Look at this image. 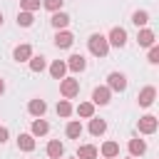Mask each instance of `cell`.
<instances>
[{
	"label": "cell",
	"mask_w": 159,
	"mask_h": 159,
	"mask_svg": "<svg viewBox=\"0 0 159 159\" xmlns=\"http://www.w3.org/2000/svg\"><path fill=\"white\" fill-rule=\"evenodd\" d=\"M87 47H89V52H92L94 57H107V52H109V42H107V37H104V35H99V32L89 35Z\"/></svg>",
	"instance_id": "1"
},
{
	"label": "cell",
	"mask_w": 159,
	"mask_h": 159,
	"mask_svg": "<svg viewBox=\"0 0 159 159\" xmlns=\"http://www.w3.org/2000/svg\"><path fill=\"white\" fill-rule=\"evenodd\" d=\"M60 92H62L65 99H72V97L80 94V82H77L75 77H62V80H60Z\"/></svg>",
	"instance_id": "2"
},
{
	"label": "cell",
	"mask_w": 159,
	"mask_h": 159,
	"mask_svg": "<svg viewBox=\"0 0 159 159\" xmlns=\"http://www.w3.org/2000/svg\"><path fill=\"white\" fill-rule=\"evenodd\" d=\"M139 132L142 134H154L157 132V127H159V119L154 117V114H144V117H139Z\"/></svg>",
	"instance_id": "3"
},
{
	"label": "cell",
	"mask_w": 159,
	"mask_h": 159,
	"mask_svg": "<svg viewBox=\"0 0 159 159\" xmlns=\"http://www.w3.org/2000/svg\"><path fill=\"white\" fill-rule=\"evenodd\" d=\"M107 42H109L112 47H124V45H127V30H124V27H112Z\"/></svg>",
	"instance_id": "4"
},
{
	"label": "cell",
	"mask_w": 159,
	"mask_h": 159,
	"mask_svg": "<svg viewBox=\"0 0 159 159\" xmlns=\"http://www.w3.org/2000/svg\"><path fill=\"white\" fill-rule=\"evenodd\" d=\"M107 87L114 89V92H124V89H127V77H124L122 72H109V77H107Z\"/></svg>",
	"instance_id": "5"
},
{
	"label": "cell",
	"mask_w": 159,
	"mask_h": 159,
	"mask_svg": "<svg viewBox=\"0 0 159 159\" xmlns=\"http://www.w3.org/2000/svg\"><path fill=\"white\" fill-rule=\"evenodd\" d=\"M72 42H75V35H72L70 30H57V35H55V47L67 50V47H72Z\"/></svg>",
	"instance_id": "6"
},
{
	"label": "cell",
	"mask_w": 159,
	"mask_h": 159,
	"mask_svg": "<svg viewBox=\"0 0 159 159\" xmlns=\"http://www.w3.org/2000/svg\"><path fill=\"white\" fill-rule=\"evenodd\" d=\"M109 97H112V89L109 87H94L92 92V104H109Z\"/></svg>",
	"instance_id": "7"
},
{
	"label": "cell",
	"mask_w": 159,
	"mask_h": 159,
	"mask_svg": "<svg viewBox=\"0 0 159 159\" xmlns=\"http://www.w3.org/2000/svg\"><path fill=\"white\" fill-rule=\"evenodd\" d=\"M157 99V89L149 84V87H144L142 92H139V97H137V102H139V107H149L152 102Z\"/></svg>",
	"instance_id": "8"
},
{
	"label": "cell",
	"mask_w": 159,
	"mask_h": 159,
	"mask_svg": "<svg viewBox=\"0 0 159 159\" xmlns=\"http://www.w3.org/2000/svg\"><path fill=\"white\" fill-rule=\"evenodd\" d=\"M12 57H15L17 62H27V60L32 57V47H30V45H17V47L12 50Z\"/></svg>",
	"instance_id": "9"
},
{
	"label": "cell",
	"mask_w": 159,
	"mask_h": 159,
	"mask_svg": "<svg viewBox=\"0 0 159 159\" xmlns=\"http://www.w3.org/2000/svg\"><path fill=\"white\" fill-rule=\"evenodd\" d=\"M65 65H67V70H72V72H82V70L87 67V60H84L82 55H72Z\"/></svg>",
	"instance_id": "10"
},
{
	"label": "cell",
	"mask_w": 159,
	"mask_h": 159,
	"mask_svg": "<svg viewBox=\"0 0 159 159\" xmlns=\"http://www.w3.org/2000/svg\"><path fill=\"white\" fill-rule=\"evenodd\" d=\"M45 109H47L45 99H30V104H27V112H30L32 117H37V119L45 114Z\"/></svg>",
	"instance_id": "11"
},
{
	"label": "cell",
	"mask_w": 159,
	"mask_h": 159,
	"mask_svg": "<svg viewBox=\"0 0 159 159\" xmlns=\"http://www.w3.org/2000/svg\"><path fill=\"white\" fill-rule=\"evenodd\" d=\"M104 132H107V122L92 117V119H89V134H92V137H102Z\"/></svg>",
	"instance_id": "12"
},
{
	"label": "cell",
	"mask_w": 159,
	"mask_h": 159,
	"mask_svg": "<svg viewBox=\"0 0 159 159\" xmlns=\"http://www.w3.org/2000/svg\"><path fill=\"white\" fill-rule=\"evenodd\" d=\"M62 154H65V144H62L60 139H52V142L47 144V157H50V159H60Z\"/></svg>",
	"instance_id": "13"
},
{
	"label": "cell",
	"mask_w": 159,
	"mask_h": 159,
	"mask_svg": "<svg viewBox=\"0 0 159 159\" xmlns=\"http://www.w3.org/2000/svg\"><path fill=\"white\" fill-rule=\"evenodd\" d=\"M50 22H52L55 30H65V27L70 25V15H67V12H52V20H50Z\"/></svg>",
	"instance_id": "14"
},
{
	"label": "cell",
	"mask_w": 159,
	"mask_h": 159,
	"mask_svg": "<svg viewBox=\"0 0 159 159\" xmlns=\"http://www.w3.org/2000/svg\"><path fill=\"white\" fill-rule=\"evenodd\" d=\"M137 42H139V47H152L154 45V32L147 30V27H142L139 35H137Z\"/></svg>",
	"instance_id": "15"
},
{
	"label": "cell",
	"mask_w": 159,
	"mask_h": 159,
	"mask_svg": "<svg viewBox=\"0 0 159 159\" xmlns=\"http://www.w3.org/2000/svg\"><path fill=\"white\" fill-rule=\"evenodd\" d=\"M17 149H22V152H32V149H35V137L22 132V134L17 137Z\"/></svg>",
	"instance_id": "16"
},
{
	"label": "cell",
	"mask_w": 159,
	"mask_h": 159,
	"mask_svg": "<svg viewBox=\"0 0 159 159\" xmlns=\"http://www.w3.org/2000/svg\"><path fill=\"white\" fill-rule=\"evenodd\" d=\"M147 152V142L144 139H129V154L137 159V157H142Z\"/></svg>",
	"instance_id": "17"
},
{
	"label": "cell",
	"mask_w": 159,
	"mask_h": 159,
	"mask_svg": "<svg viewBox=\"0 0 159 159\" xmlns=\"http://www.w3.org/2000/svg\"><path fill=\"white\" fill-rule=\"evenodd\" d=\"M119 154V144L117 142H104L102 144V159H114Z\"/></svg>",
	"instance_id": "18"
},
{
	"label": "cell",
	"mask_w": 159,
	"mask_h": 159,
	"mask_svg": "<svg viewBox=\"0 0 159 159\" xmlns=\"http://www.w3.org/2000/svg\"><path fill=\"white\" fill-rule=\"evenodd\" d=\"M77 159H97V147L94 144H82L77 149Z\"/></svg>",
	"instance_id": "19"
},
{
	"label": "cell",
	"mask_w": 159,
	"mask_h": 159,
	"mask_svg": "<svg viewBox=\"0 0 159 159\" xmlns=\"http://www.w3.org/2000/svg\"><path fill=\"white\" fill-rule=\"evenodd\" d=\"M27 65H30V70H32V72H42V70L47 67V60H45L42 55H32V57L27 60Z\"/></svg>",
	"instance_id": "20"
},
{
	"label": "cell",
	"mask_w": 159,
	"mask_h": 159,
	"mask_svg": "<svg viewBox=\"0 0 159 159\" xmlns=\"http://www.w3.org/2000/svg\"><path fill=\"white\" fill-rule=\"evenodd\" d=\"M65 72H67V65H65L62 60H55V62L50 65V75H52L55 80H62V77H65Z\"/></svg>",
	"instance_id": "21"
},
{
	"label": "cell",
	"mask_w": 159,
	"mask_h": 159,
	"mask_svg": "<svg viewBox=\"0 0 159 159\" xmlns=\"http://www.w3.org/2000/svg\"><path fill=\"white\" fill-rule=\"evenodd\" d=\"M47 132H50V124H47V122H45L42 117L32 122V132H30L32 137H42V134H47Z\"/></svg>",
	"instance_id": "22"
},
{
	"label": "cell",
	"mask_w": 159,
	"mask_h": 159,
	"mask_svg": "<svg viewBox=\"0 0 159 159\" xmlns=\"http://www.w3.org/2000/svg\"><path fill=\"white\" fill-rule=\"evenodd\" d=\"M77 114H80V117H84V119H92V117H94V104H92V102H80Z\"/></svg>",
	"instance_id": "23"
},
{
	"label": "cell",
	"mask_w": 159,
	"mask_h": 159,
	"mask_svg": "<svg viewBox=\"0 0 159 159\" xmlns=\"http://www.w3.org/2000/svg\"><path fill=\"white\" fill-rule=\"evenodd\" d=\"M65 134H67L70 139H80V134H82V124H80L77 119H72V122L67 124V129H65Z\"/></svg>",
	"instance_id": "24"
},
{
	"label": "cell",
	"mask_w": 159,
	"mask_h": 159,
	"mask_svg": "<svg viewBox=\"0 0 159 159\" xmlns=\"http://www.w3.org/2000/svg\"><path fill=\"white\" fill-rule=\"evenodd\" d=\"M132 22H134L137 27H144V25L149 22V12H147V10H137V12L132 15Z\"/></svg>",
	"instance_id": "25"
},
{
	"label": "cell",
	"mask_w": 159,
	"mask_h": 159,
	"mask_svg": "<svg viewBox=\"0 0 159 159\" xmlns=\"http://www.w3.org/2000/svg\"><path fill=\"white\" fill-rule=\"evenodd\" d=\"M32 22H35L32 12H25V10H20V12H17V25H20V27H30Z\"/></svg>",
	"instance_id": "26"
},
{
	"label": "cell",
	"mask_w": 159,
	"mask_h": 159,
	"mask_svg": "<svg viewBox=\"0 0 159 159\" xmlns=\"http://www.w3.org/2000/svg\"><path fill=\"white\" fill-rule=\"evenodd\" d=\"M57 114H60V117H70V114H72V104H70L67 99H60V102H57Z\"/></svg>",
	"instance_id": "27"
},
{
	"label": "cell",
	"mask_w": 159,
	"mask_h": 159,
	"mask_svg": "<svg viewBox=\"0 0 159 159\" xmlns=\"http://www.w3.org/2000/svg\"><path fill=\"white\" fill-rule=\"evenodd\" d=\"M20 7L25 12H35V10H40V0H20Z\"/></svg>",
	"instance_id": "28"
},
{
	"label": "cell",
	"mask_w": 159,
	"mask_h": 159,
	"mask_svg": "<svg viewBox=\"0 0 159 159\" xmlns=\"http://www.w3.org/2000/svg\"><path fill=\"white\" fill-rule=\"evenodd\" d=\"M62 2H65V0H42V7H45V10H50V12H60Z\"/></svg>",
	"instance_id": "29"
},
{
	"label": "cell",
	"mask_w": 159,
	"mask_h": 159,
	"mask_svg": "<svg viewBox=\"0 0 159 159\" xmlns=\"http://www.w3.org/2000/svg\"><path fill=\"white\" fill-rule=\"evenodd\" d=\"M149 62H152V65H157V62H159V47H157V45H152V47H149Z\"/></svg>",
	"instance_id": "30"
},
{
	"label": "cell",
	"mask_w": 159,
	"mask_h": 159,
	"mask_svg": "<svg viewBox=\"0 0 159 159\" xmlns=\"http://www.w3.org/2000/svg\"><path fill=\"white\" fill-rule=\"evenodd\" d=\"M7 137H10V132H7L5 127H0V144H5V142H7Z\"/></svg>",
	"instance_id": "31"
},
{
	"label": "cell",
	"mask_w": 159,
	"mask_h": 159,
	"mask_svg": "<svg viewBox=\"0 0 159 159\" xmlns=\"http://www.w3.org/2000/svg\"><path fill=\"white\" fill-rule=\"evenodd\" d=\"M2 92H5V82L0 80V94H2Z\"/></svg>",
	"instance_id": "32"
},
{
	"label": "cell",
	"mask_w": 159,
	"mask_h": 159,
	"mask_svg": "<svg viewBox=\"0 0 159 159\" xmlns=\"http://www.w3.org/2000/svg\"><path fill=\"white\" fill-rule=\"evenodd\" d=\"M0 25H2V12H0Z\"/></svg>",
	"instance_id": "33"
},
{
	"label": "cell",
	"mask_w": 159,
	"mask_h": 159,
	"mask_svg": "<svg viewBox=\"0 0 159 159\" xmlns=\"http://www.w3.org/2000/svg\"><path fill=\"white\" fill-rule=\"evenodd\" d=\"M127 159H134V157H127Z\"/></svg>",
	"instance_id": "34"
},
{
	"label": "cell",
	"mask_w": 159,
	"mask_h": 159,
	"mask_svg": "<svg viewBox=\"0 0 159 159\" xmlns=\"http://www.w3.org/2000/svg\"><path fill=\"white\" fill-rule=\"evenodd\" d=\"M72 159H77V157H72Z\"/></svg>",
	"instance_id": "35"
}]
</instances>
